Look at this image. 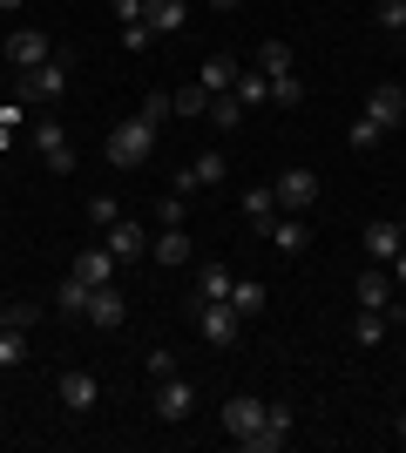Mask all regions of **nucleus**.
Returning a JSON list of instances; mask_svg holds the SVG:
<instances>
[{"label":"nucleus","instance_id":"79ce46f5","mask_svg":"<svg viewBox=\"0 0 406 453\" xmlns=\"http://www.w3.org/2000/svg\"><path fill=\"white\" fill-rule=\"evenodd\" d=\"M0 7H7V14H20V7H27V0H0Z\"/></svg>","mask_w":406,"mask_h":453},{"label":"nucleus","instance_id":"6e6552de","mask_svg":"<svg viewBox=\"0 0 406 453\" xmlns=\"http://www.w3.org/2000/svg\"><path fill=\"white\" fill-rule=\"evenodd\" d=\"M196 413V386H190V379H156V419H170V426H176V419H190Z\"/></svg>","mask_w":406,"mask_h":453},{"label":"nucleus","instance_id":"f704fd0d","mask_svg":"<svg viewBox=\"0 0 406 453\" xmlns=\"http://www.w3.org/2000/svg\"><path fill=\"white\" fill-rule=\"evenodd\" d=\"M88 217H96V230H109L122 217V203H116V196H88Z\"/></svg>","mask_w":406,"mask_h":453},{"label":"nucleus","instance_id":"a878e982","mask_svg":"<svg viewBox=\"0 0 406 453\" xmlns=\"http://www.w3.org/2000/svg\"><path fill=\"white\" fill-rule=\"evenodd\" d=\"M257 75H291V41H264L257 48Z\"/></svg>","mask_w":406,"mask_h":453},{"label":"nucleus","instance_id":"ea45409f","mask_svg":"<svg viewBox=\"0 0 406 453\" xmlns=\"http://www.w3.org/2000/svg\"><path fill=\"white\" fill-rule=\"evenodd\" d=\"M387 278H393V284H406V244H400V257L387 265Z\"/></svg>","mask_w":406,"mask_h":453},{"label":"nucleus","instance_id":"4468645a","mask_svg":"<svg viewBox=\"0 0 406 453\" xmlns=\"http://www.w3.org/2000/svg\"><path fill=\"white\" fill-rule=\"evenodd\" d=\"M237 210H244V224H251L257 237H264V230H271V217H278V189H271V183H251L244 196H237Z\"/></svg>","mask_w":406,"mask_h":453},{"label":"nucleus","instance_id":"39448f33","mask_svg":"<svg viewBox=\"0 0 406 453\" xmlns=\"http://www.w3.org/2000/svg\"><path fill=\"white\" fill-rule=\"evenodd\" d=\"M257 426H264V399H251V393H231V399H224V434H231L237 447H251Z\"/></svg>","mask_w":406,"mask_h":453},{"label":"nucleus","instance_id":"1a4fd4ad","mask_svg":"<svg viewBox=\"0 0 406 453\" xmlns=\"http://www.w3.org/2000/svg\"><path fill=\"white\" fill-rule=\"evenodd\" d=\"M271 189H278V210H298V217H305V210L318 203V176H311L305 163H298V170H285Z\"/></svg>","mask_w":406,"mask_h":453},{"label":"nucleus","instance_id":"c756f323","mask_svg":"<svg viewBox=\"0 0 406 453\" xmlns=\"http://www.w3.org/2000/svg\"><path fill=\"white\" fill-rule=\"evenodd\" d=\"M170 102H176V115H203V109H211V88H203V81H190V88H176Z\"/></svg>","mask_w":406,"mask_h":453},{"label":"nucleus","instance_id":"f257e3e1","mask_svg":"<svg viewBox=\"0 0 406 453\" xmlns=\"http://www.w3.org/2000/svg\"><path fill=\"white\" fill-rule=\"evenodd\" d=\"M68 75H75V55H68V48H55L41 68H20L7 88H14V102H27V109H55L61 95H68Z\"/></svg>","mask_w":406,"mask_h":453},{"label":"nucleus","instance_id":"72a5a7b5","mask_svg":"<svg viewBox=\"0 0 406 453\" xmlns=\"http://www.w3.org/2000/svg\"><path fill=\"white\" fill-rule=\"evenodd\" d=\"M372 20H379L387 35H400V27H406V0H379V7H372Z\"/></svg>","mask_w":406,"mask_h":453},{"label":"nucleus","instance_id":"f03ea898","mask_svg":"<svg viewBox=\"0 0 406 453\" xmlns=\"http://www.w3.org/2000/svg\"><path fill=\"white\" fill-rule=\"evenodd\" d=\"M149 150H156V122H142V115H129V122L109 129V163H116V170H142Z\"/></svg>","mask_w":406,"mask_h":453},{"label":"nucleus","instance_id":"c9c22d12","mask_svg":"<svg viewBox=\"0 0 406 453\" xmlns=\"http://www.w3.org/2000/svg\"><path fill=\"white\" fill-rule=\"evenodd\" d=\"M203 298H231V271L203 265Z\"/></svg>","mask_w":406,"mask_h":453},{"label":"nucleus","instance_id":"2eb2a0df","mask_svg":"<svg viewBox=\"0 0 406 453\" xmlns=\"http://www.w3.org/2000/svg\"><path fill=\"white\" fill-rule=\"evenodd\" d=\"M61 406L68 413H96V399H102V386H96V372H61Z\"/></svg>","mask_w":406,"mask_h":453},{"label":"nucleus","instance_id":"423d86ee","mask_svg":"<svg viewBox=\"0 0 406 453\" xmlns=\"http://www.w3.org/2000/svg\"><path fill=\"white\" fill-rule=\"evenodd\" d=\"M109 257H116V265H142V257H149V230L135 224V217H116V224H109Z\"/></svg>","mask_w":406,"mask_h":453},{"label":"nucleus","instance_id":"4c0bfd02","mask_svg":"<svg viewBox=\"0 0 406 453\" xmlns=\"http://www.w3.org/2000/svg\"><path fill=\"white\" fill-rule=\"evenodd\" d=\"M122 48H149V20H129V27H122Z\"/></svg>","mask_w":406,"mask_h":453},{"label":"nucleus","instance_id":"bb28decb","mask_svg":"<svg viewBox=\"0 0 406 453\" xmlns=\"http://www.w3.org/2000/svg\"><path fill=\"white\" fill-rule=\"evenodd\" d=\"M352 339H359V345L372 352V345L387 339V311H359V325H352Z\"/></svg>","mask_w":406,"mask_h":453},{"label":"nucleus","instance_id":"5701e85b","mask_svg":"<svg viewBox=\"0 0 406 453\" xmlns=\"http://www.w3.org/2000/svg\"><path fill=\"white\" fill-rule=\"evenodd\" d=\"M203 122H211V129H237V122H244V102H237L231 88H224V95H211V109H203Z\"/></svg>","mask_w":406,"mask_h":453},{"label":"nucleus","instance_id":"e433bc0d","mask_svg":"<svg viewBox=\"0 0 406 453\" xmlns=\"http://www.w3.org/2000/svg\"><path fill=\"white\" fill-rule=\"evenodd\" d=\"M142 365H149V379H170V372H176V352H163V345H149V359H142Z\"/></svg>","mask_w":406,"mask_h":453},{"label":"nucleus","instance_id":"a18cd8bd","mask_svg":"<svg viewBox=\"0 0 406 453\" xmlns=\"http://www.w3.org/2000/svg\"><path fill=\"white\" fill-rule=\"evenodd\" d=\"M0 325H14V319H7V304H0Z\"/></svg>","mask_w":406,"mask_h":453},{"label":"nucleus","instance_id":"4be33fe9","mask_svg":"<svg viewBox=\"0 0 406 453\" xmlns=\"http://www.w3.org/2000/svg\"><path fill=\"white\" fill-rule=\"evenodd\" d=\"M55 311H61V319H88V284H81L75 271L61 278V291H55Z\"/></svg>","mask_w":406,"mask_h":453},{"label":"nucleus","instance_id":"ddd939ff","mask_svg":"<svg viewBox=\"0 0 406 453\" xmlns=\"http://www.w3.org/2000/svg\"><path fill=\"white\" fill-rule=\"evenodd\" d=\"M366 115L379 122V129H400V115H406V88H400V81H379V88L366 95Z\"/></svg>","mask_w":406,"mask_h":453},{"label":"nucleus","instance_id":"37998d69","mask_svg":"<svg viewBox=\"0 0 406 453\" xmlns=\"http://www.w3.org/2000/svg\"><path fill=\"white\" fill-rule=\"evenodd\" d=\"M393 434H400V440H406V413H400V426H393Z\"/></svg>","mask_w":406,"mask_h":453},{"label":"nucleus","instance_id":"0eeeda50","mask_svg":"<svg viewBox=\"0 0 406 453\" xmlns=\"http://www.w3.org/2000/svg\"><path fill=\"white\" fill-rule=\"evenodd\" d=\"M48 55H55V48H48V35H34V27H20V35L0 41V61H7L14 75H20V68H41Z\"/></svg>","mask_w":406,"mask_h":453},{"label":"nucleus","instance_id":"7c9ffc66","mask_svg":"<svg viewBox=\"0 0 406 453\" xmlns=\"http://www.w3.org/2000/svg\"><path fill=\"white\" fill-rule=\"evenodd\" d=\"M183 217H190V196H176V189H170V196H156V224H163V230L183 224Z\"/></svg>","mask_w":406,"mask_h":453},{"label":"nucleus","instance_id":"393cba45","mask_svg":"<svg viewBox=\"0 0 406 453\" xmlns=\"http://www.w3.org/2000/svg\"><path fill=\"white\" fill-rule=\"evenodd\" d=\"M231 95H237V102H244V109H264V102H271V75H257V68H244Z\"/></svg>","mask_w":406,"mask_h":453},{"label":"nucleus","instance_id":"58836bf2","mask_svg":"<svg viewBox=\"0 0 406 453\" xmlns=\"http://www.w3.org/2000/svg\"><path fill=\"white\" fill-rule=\"evenodd\" d=\"M109 7H116V20H122V27H129V20H142V0H109Z\"/></svg>","mask_w":406,"mask_h":453},{"label":"nucleus","instance_id":"412c9836","mask_svg":"<svg viewBox=\"0 0 406 453\" xmlns=\"http://www.w3.org/2000/svg\"><path fill=\"white\" fill-rule=\"evenodd\" d=\"M237 75H244V68H237V55H211V61H203V75H196V81H203V88H211V95H224V88H237Z\"/></svg>","mask_w":406,"mask_h":453},{"label":"nucleus","instance_id":"7ed1b4c3","mask_svg":"<svg viewBox=\"0 0 406 453\" xmlns=\"http://www.w3.org/2000/svg\"><path fill=\"white\" fill-rule=\"evenodd\" d=\"M196 332H203V345H217V352H224V345H237V332H244V319H237V304L231 298H196Z\"/></svg>","mask_w":406,"mask_h":453},{"label":"nucleus","instance_id":"f3484780","mask_svg":"<svg viewBox=\"0 0 406 453\" xmlns=\"http://www.w3.org/2000/svg\"><path fill=\"white\" fill-rule=\"evenodd\" d=\"M142 20H149V35H176L190 20V0H142Z\"/></svg>","mask_w":406,"mask_h":453},{"label":"nucleus","instance_id":"c03bdc74","mask_svg":"<svg viewBox=\"0 0 406 453\" xmlns=\"http://www.w3.org/2000/svg\"><path fill=\"white\" fill-rule=\"evenodd\" d=\"M400 244H406V210H400Z\"/></svg>","mask_w":406,"mask_h":453},{"label":"nucleus","instance_id":"aec40b11","mask_svg":"<svg viewBox=\"0 0 406 453\" xmlns=\"http://www.w3.org/2000/svg\"><path fill=\"white\" fill-rule=\"evenodd\" d=\"M149 257H156V265H190V230L170 224V230H163V237L149 244Z\"/></svg>","mask_w":406,"mask_h":453},{"label":"nucleus","instance_id":"49530a36","mask_svg":"<svg viewBox=\"0 0 406 453\" xmlns=\"http://www.w3.org/2000/svg\"><path fill=\"white\" fill-rule=\"evenodd\" d=\"M0 95H7V81H0Z\"/></svg>","mask_w":406,"mask_h":453},{"label":"nucleus","instance_id":"de8ad7c7","mask_svg":"<svg viewBox=\"0 0 406 453\" xmlns=\"http://www.w3.org/2000/svg\"><path fill=\"white\" fill-rule=\"evenodd\" d=\"M400 129H406V115H400Z\"/></svg>","mask_w":406,"mask_h":453},{"label":"nucleus","instance_id":"473e14b6","mask_svg":"<svg viewBox=\"0 0 406 453\" xmlns=\"http://www.w3.org/2000/svg\"><path fill=\"white\" fill-rule=\"evenodd\" d=\"M271 102H285V109H291V102H305V81H298V75H271Z\"/></svg>","mask_w":406,"mask_h":453},{"label":"nucleus","instance_id":"9b49d317","mask_svg":"<svg viewBox=\"0 0 406 453\" xmlns=\"http://www.w3.org/2000/svg\"><path fill=\"white\" fill-rule=\"evenodd\" d=\"M264 237H271V244H278V250H285V257H298V250L311 244V224H305V217H298V210H278Z\"/></svg>","mask_w":406,"mask_h":453},{"label":"nucleus","instance_id":"f8f14e48","mask_svg":"<svg viewBox=\"0 0 406 453\" xmlns=\"http://www.w3.org/2000/svg\"><path fill=\"white\" fill-rule=\"evenodd\" d=\"M122 319H129L122 291H116V284H96V291H88V325H96V332H116Z\"/></svg>","mask_w":406,"mask_h":453},{"label":"nucleus","instance_id":"20e7f679","mask_svg":"<svg viewBox=\"0 0 406 453\" xmlns=\"http://www.w3.org/2000/svg\"><path fill=\"white\" fill-rule=\"evenodd\" d=\"M34 150H41V163H48L55 176L75 170V142H68V129H61L55 115H41V122H34Z\"/></svg>","mask_w":406,"mask_h":453},{"label":"nucleus","instance_id":"cd10ccee","mask_svg":"<svg viewBox=\"0 0 406 453\" xmlns=\"http://www.w3.org/2000/svg\"><path fill=\"white\" fill-rule=\"evenodd\" d=\"M27 359V332L20 325H0V365H20Z\"/></svg>","mask_w":406,"mask_h":453},{"label":"nucleus","instance_id":"b1692460","mask_svg":"<svg viewBox=\"0 0 406 453\" xmlns=\"http://www.w3.org/2000/svg\"><path fill=\"white\" fill-rule=\"evenodd\" d=\"M231 304H237V319H257V311H264V284L257 278H231Z\"/></svg>","mask_w":406,"mask_h":453},{"label":"nucleus","instance_id":"a19ab883","mask_svg":"<svg viewBox=\"0 0 406 453\" xmlns=\"http://www.w3.org/2000/svg\"><path fill=\"white\" fill-rule=\"evenodd\" d=\"M211 7H217V14H237V7H244V0H211Z\"/></svg>","mask_w":406,"mask_h":453},{"label":"nucleus","instance_id":"6ab92c4d","mask_svg":"<svg viewBox=\"0 0 406 453\" xmlns=\"http://www.w3.org/2000/svg\"><path fill=\"white\" fill-rule=\"evenodd\" d=\"M400 257V224H366V265H393Z\"/></svg>","mask_w":406,"mask_h":453},{"label":"nucleus","instance_id":"c85d7f7f","mask_svg":"<svg viewBox=\"0 0 406 453\" xmlns=\"http://www.w3.org/2000/svg\"><path fill=\"white\" fill-rule=\"evenodd\" d=\"M135 115L163 129V122H170V115H176V102H170V95H163V88H149V95H142V109H135Z\"/></svg>","mask_w":406,"mask_h":453},{"label":"nucleus","instance_id":"2f4dec72","mask_svg":"<svg viewBox=\"0 0 406 453\" xmlns=\"http://www.w3.org/2000/svg\"><path fill=\"white\" fill-rule=\"evenodd\" d=\"M379 142H387V129H379L372 115H359V122H352V150H379Z\"/></svg>","mask_w":406,"mask_h":453},{"label":"nucleus","instance_id":"a211bd4d","mask_svg":"<svg viewBox=\"0 0 406 453\" xmlns=\"http://www.w3.org/2000/svg\"><path fill=\"white\" fill-rule=\"evenodd\" d=\"M68 271H75V278L88 284V291H96V284H116V257H109V250H81V257H75Z\"/></svg>","mask_w":406,"mask_h":453},{"label":"nucleus","instance_id":"dca6fc26","mask_svg":"<svg viewBox=\"0 0 406 453\" xmlns=\"http://www.w3.org/2000/svg\"><path fill=\"white\" fill-rule=\"evenodd\" d=\"M291 440V406H264V426L251 434V453H278Z\"/></svg>","mask_w":406,"mask_h":453},{"label":"nucleus","instance_id":"9d476101","mask_svg":"<svg viewBox=\"0 0 406 453\" xmlns=\"http://www.w3.org/2000/svg\"><path fill=\"white\" fill-rule=\"evenodd\" d=\"M224 176H231V163H224V156H217V150H203V156H196V163H190V170L176 176V196H196V189H217V183H224Z\"/></svg>","mask_w":406,"mask_h":453}]
</instances>
